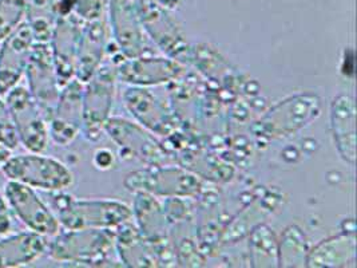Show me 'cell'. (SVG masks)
<instances>
[{"instance_id": "25", "label": "cell", "mask_w": 357, "mask_h": 268, "mask_svg": "<svg viewBox=\"0 0 357 268\" xmlns=\"http://www.w3.org/2000/svg\"><path fill=\"white\" fill-rule=\"evenodd\" d=\"M58 17H70L84 23L103 17L102 0H55Z\"/></svg>"}, {"instance_id": "6", "label": "cell", "mask_w": 357, "mask_h": 268, "mask_svg": "<svg viewBox=\"0 0 357 268\" xmlns=\"http://www.w3.org/2000/svg\"><path fill=\"white\" fill-rule=\"evenodd\" d=\"M125 186L134 192H145L163 198H190L201 192L202 183L195 174L181 168L151 165L129 173Z\"/></svg>"}, {"instance_id": "28", "label": "cell", "mask_w": 357, "mask_h": 268, "mask_svg": "<svg viewBox=\"0 0 357 268\" xmlns=\"http://www.w3.org/2000/svg\"><path fill=\"white\" fill-rule=\"evenodd\" d=\"M11 215H10V207L7 204L6 198L0 193V234H6L11 230Z\"/></svg>"}, {"instance_id": "1", "label": "cell", "mask_w": 357, "mask_h": 268, "mask_svg": "<svg viewBox=\"0 0 357 268\" xmlns=\"http://www.w3.org/2000/svg\"><path fill=\"white\" fill-rule=\"evenodd\" d=\"M56 218L66 230L115 228L132 218L130 208L116 200L74 199L68 195H58L54 199Z\"/></svg>"}, {"instance_id": "24", "label": "cell", "mask_w": 357, "mask_h": 268, "mask_svg": "<svg viewBox=\"0 0 357 268\" xmlns=\"http://www.w3.org/2000/svg\"><path fill=\"white\" fill-rule=\"evenodd\" d=\"M58 19L55 0H27L26 23L33 35V40L49 43Z\"/></svg>"}, {"instance_id": "18", "label": "cell", "mask_w": 357, "mask_h": 268, "mask_svg": "<svg viewBox=\"0 0 357 268\" xmlns=\"http://www.w3.org/2000/svg\"><path fill=\"white\" fill-rule=\"evenodd\" d=\"M106 49V27L103 19L84 23L77 54L75 78L86 84L102 65Z\"/></svg>"}, {"instance_id": "4", "label": "cell", "mask_w": 357, "mask_h": 268, "mask_svg": "<svg viewBox=\"0 0 357 268\" xmlns=\"http://www.w3.org/2000/svg\"><path fill=\"white\" fill-rule=\"evenodd\" d=\"M19 144L29 151L42 153L49 145V122L29 89L17 84L6 94Z\"/></svg>"}, {"instance_id": "12", "label": "cell", "mask_w": 357, "mask_h": 268, "mask_svg": "<svg viewBox=\"0 0 357 268\" xmlns=\"http://www.w3.org/2000/svg\"><path fill=\"white\" fill-rule=\"evenodd\" d=\"M0 43V96H6L24 75L35 40L24 22Z\"/></svg>"}, {"instance_id": "17", "label": "cell", "mask_w": 357, "mask_h": 268, "mask_svg": "<svg viewBox=\"0 0 357 268\" xmlns=\"http://www.w3.org/2000/svg\"><path fill=\"white\" fill-rule=\"evenodd\" d=\"M123 98L131 114L151 132L169 135L176 131L173 116L165 110L162 103L149 90L135 86L126 90Z\"/></svg>"}, {"instance_id": "19", "label": "cell", "mask_w": 357, "mask_h": 268, "mask_svg": "<svg viewBox=\"0 0 357 268\" xmlns=\"http://www.w3.org/2000/svg\"><path fill=\"white\" fill-rule=\"evenodd\" d=\"M49 241L33 231L0 239V268L24 267L47 252Z\"/></svg>"}, {"instance_id": "7", "label": "cell", "mask_w": 357, "mask_h": 268, "mask_svg": "<svg viewBox=\"0 0 357 268\" xmlns=\"http://www.w3.org/2000/svg\"><path fill=\"white\" fill-rule=\"evenodd\" d=\"M132 3L142 27L160 49L177 62H189L192 59L189 43L176 20L167 14V8L155 0H135Z\"/></svg>"}, {"instance_id": "11", "label": "cell", "mask_w": 357, "mask_h": 268, "mask_svg": "<svg viewBox=\"0 0 357 268\" xmlns=\"http://www.w3.org/2000/svg\"><path fill=\"white\" fill-rule=\"evenodd\" d=\"M83 84L77 78L61 89L58 102L50 116L49 134L61 147L70 145L82 131Z\"/></svg>"}, {"instance_id": "29", "label": "cell", "mask_w": 357, "mask_h": 268, "mask_svg": "<svg viewBox=\"0 0 357 268\" xmlns=\"http://www.w3.org/2000/svg\"><path fill=\"white\" fill-rule=\"evenodd\" d=\"M11 156V151L0 144V167L6 163V160Z\"/></svg>"}, {"instance_id": "8", "label": "cell", "mask_w": 357, "mask_h": 268, "mask_svg": "<svg viewBox=\"0 0 357 268\" xmlns=\"http://www.w3.org/2000/svg\"><path fill=\"white\" fill-rule=\"evenodd\" d=\"M321 100L317 94H297L281 100L257 122L261 135L281 137L293 133L320 114Z\"/></svg>"}, {"instance_id": "5", "label": "cell", "mask_w": 357, "mask_h": 268, "mask_svg": "<svg viewBox=\"0 0 357 268\" xmlns=\"http://www.w3.org/2000/svg\"><path fill=\"white\" fill-rule=\"evenodd\" d=\"M115 70L99 66L94 75L83 84L82 131L90 141H97L110 118L115 90Z\"/></svg>"}, {"instance_id": "15", "label": "cell", "mask_w": 357, "mask_h": 268, "mask_svg": "<svg viewBox=\"0 0 357 268\" xmlns=\"http://www.w3.org/2000/svg\"><path fill=\"white\" fill-rule=\"evenodd\" d=\"M183 67L174 59L165 58H128L115 68V77L137 87L155 86L177 80Z\"/></svg>"}, {"instance_id": "10", "label": "cell", "mask_w": 357, "mask_h": 268, "mask_svg": "<svg viewBox=\"0 0 357 268\" xmlns=\"http://www.w3.org/2000/svg\"><path fill=\"white\" fill-rule=\"evenodd\" d=\"M4 196L10 209L30 231L46 237L59 232L58 218L35 193L33 188L10 180L4 186Z\"/></svg>"}, {"instance_id": "26", "label": "cell", "mask_w": 357, "mask_h": 268, "mask_svg": "<svg viewBox=\"0 0 357 268\" xmlns=\"http://www.w3.org/2000/svg\"><path fill=\"white\" fill-rule=\"evenodd\" d=\"M27 0H0V42L26 20Z\"/></svg>"}, {"instance_id": "22", "label": "cell", "mask_w": 357, "mask_h": 268, "mask_svg": "<svg viewBox=\"0 0 357 268\" xmlns=\"http://www.w3.org/2000/svg\"><path fill=\"white\" fill-rule=\"evenodd\" d=\"M134 214L139 231L150 244H163L167 239V224L165 211L153 195L138 192L134 202Z\"/></svg>"}, {"instance_id": "2", "label": "cell", "mask_w": 357, "mask_h": 268, "mask_svg": "<svg viewBox=\"0 0 357 268\" xmlns=\"http://www.w3.org/2000/svg\"><path fill=\"white\" fill-rule=\"evenodd\" d=\"M115 234L110 228L67 230L55 234L47 253L55 262L70 266H102L103 258L113 248Z\"/></svg>"}, {"instance_id": "14", "label": "cell", "mask_w": 357, "mask_h": 268, "mask_svg": "<svg viewBox=\"0 0 357 268\" xmlns=\"http://www.w3.org/2000/svg\"><path fill=\"white\" fill-rule=\"evenodd\" d=\"M105 131L121 148L150 165H163L167 160L161 144L135 124L121 118H109Z\"/></svg>"}, {"instance_id": "9", "label": "cell", "mask_w": 357, "mask_h": 268, "mask_svg": "<svg viewBox=\"0 0 357 268\" xmlns=\"http://www.w3.org/2000/svg\"><path fill=\"white\" fill-rule=\"evenodd\" d=\"M24 75L27 78L30 94L49 121L62 89L49 43H33Z\"/></svg>"}, {"instance_id": "3", "label": "cell", "mask_w": 357, "mask_h": 268, "mask_svg": "<svg viewBox=\"0 0 357 268\" xmlns=\"http://www.w3.org/2000/svg\"><path fill=\"white\" fill-rule=\"evenodd\" d=\"M0 168L10 180L33 189L62 192L74 184V174L63 163L42 153L11 154Z\"/></svg>"}, {"instance_id": "20", "label": "cell", "mask_w": 357, "mask_h": 268, "mask_svg": "<svg viewBox=\"0 0 357 268\" xmlns=\"http://www.w3.org/2000/svg\"><path fill=\"white\" fill-rule=\"evenodd\" d=\"M332 128L341 156L351 164L356 160V106L349 96L332 102Z\"/></svg>"}, {"instance_id": "21", "label": "cell", "mask_w": 357, "mask_h": 268, "mask_svg": "<svg viewBox=\"0 0 357 268\" xmlns=\"http://www.w3.org/2000/svg\"><path fill=\"white\" fill-rule=\"evenodd\" d=\"M115 234V243L119 256L126 266L130 267H154L158 266L157 253L150 247L145 236L130 224H122Z\"/></svg>"}, {"instance_id": "23", "label": "cell", "mask_w": 357, "mask_h": 268, "mask_svg": "<svg viewBox=\"0 0 357 268\" xmlns=\"http://www.w3.org/2000/svg\"><path fill=\"white\" fill-rule=\"evenodd\" d=\"M356 241L354 232L324 240L309 255L310 267H340L351 260L355 263Z\"/></svg>"}, {"instance_id": "30", "label": "cell", "mask_w": 357, "mask_h": 268, "mask_svg": "<svg viewBox=\"0 0 357 268\" xmlns=\"http://www.w3.org/2000/svg\"><path fill=\"white\" fill-rule=\"evenodd\" d=\"M155 1H158L165 8H174L179 3V0H155Z\"/></svg>"}, {"instance_id": "16", "label": "cell", "mask_w": 357, "mask_h": 268, "mask_svg": "<svg viewBox=\"0 0 357 268\" xmlns=\"http://www.w3.org/2000/svg\"><path fill=\"white\" fill-rule=\"evenodd\" d=\"M110 22L114 38L126 58H138L145 51L144 27L132 0H110Z\"/></svg>"}, {"instance_id": "27", "label": "cell", "mask_w": 357, "mask_h": 268, "mask_svg": "<svg viewBox=\"0 0 357 268\" xmlns=\"http://www.w3.org/2000/svg\"><path fill=\"white\" fill-rule=\"evenodd\" d=\"M0 144L10 151L17 149L19 145L17 131L6 100L0 97Z\"/></svg>"}, {"instance_id": "13", "label": "cell", "mask_w": 357, "mask_h": 268, "mask_svg": "<svg viewBox=\"0 0 357 268\" xmlns=\"http://www.w3.org/2000/svg\"><path fill=\"white\" fill-rule=\"evenodd\" d=\"M83 23L70 17H58L49 45L59 84L63 87L75 78L77 54Z\"/></svg>"}]
</instances>
